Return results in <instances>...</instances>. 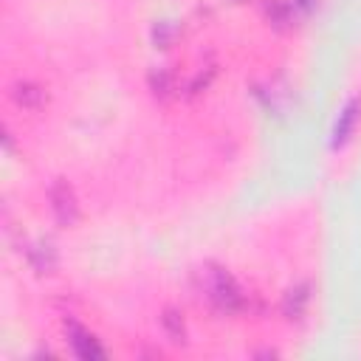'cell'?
<instances>
[{
	"label": "cell",
	"mask_w": 361,
	"mask_h": 361,
	"mask_svg": "<svg viewBox=\"0 0 361 361\" xmlns=\"http://www.w3.org/2000/svg\"><path fill=\"white\" fill-rule=\"evenodd\" d=\"M54 209L59 212V217H71L73 214V197L65 186H56L54 189Z\"/></svg>",
	"instance_id": "obj_3"
},
{
	"label": "cell",
	"mask_w": 361,
	"mask_h": 361,
	"mask_svg": "<svg viewBox=\"0 0 361 361\" xmlns=\"http://www.w3.org/2000/svg\"><path fill=\"white\" fill-rule=\"evenodd\" d=\"M71 330H73V347L79 350V355H102V350L96 347V341L87 333H82L79 327H71Z\"/></svg>",
	"instance_id": "obj_2"
},
{
	"label": "cell",
	"mask_w": 361,
	"mask_h": 361,
	"mask_svg": "<svg viewBox=\"0 0 361 361\" xmlns=\"http://www.w3.org/2000/svg\"><path fill=\"white\" fill-rule=\"evenodd\" d=\"M17 99H20L23 104H34V102L39 99V93H37L31 85H20V87H17Z\"/></svg>",
	"instance_id": "obj_4"
},
{
	"label": "cell",
	"mask_w": 361,
	"mask_h": 361,
	"mask_svg": "<svg viewBox=\"0 0 361 361\" xmlns=\"http://www.w3.org/2000/svg\"><path fill=\"white\" fill-rule=\"evenodd\" d=\"M209 290H212V299H214L220 307H226V310H231V307L240 305V290L234 288V282H231L228 276H217Z\"/></svg>",
	"instance_id": "obj_1"
}]
</instances>
